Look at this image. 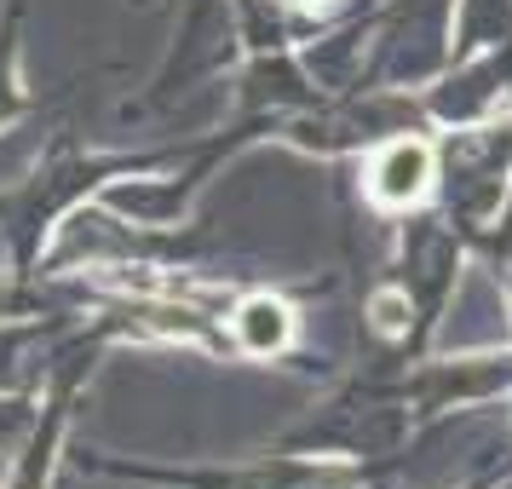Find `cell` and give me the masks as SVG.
I'll return each mask as SVG.
<instances>
[{
    "instance_id": "obj_1",
    "label": "cell",
    "mask_w": 512,
    "mask_h": 489,
    "mask_svg": "<svg viewBox=\"0 0 512 489\" xmlns=\"http://www.w3.org/2000/svg\"><path fill=\"white\" fill-rule=\"evenodd\" d=\"M426 185H432V150H426L420 139L386 144V150L374 156V167H369V190H374V202H386V208L420 202Z\"/></svg>"
},
{
    "instance_id": "obj_2",
    "label": "cell",
    "mask_w": 512,
    "mask_h": 489,
    "mask_svg": "<svg viewBox=\"0 0 512 489\" xmlns=\"http://www.w3.org/2000/svg\"><path fill=\"white\" fill-rule=\"evenodd\" d=\"M185 484H202V489H351V472L346 466H294V461H277V466H248V472H225V478H190Z\"/></svg>"
},
{
    "instance_id": "obj_3",
    "label": "cell",
    "mask_w": 512,
    "mask_h": 489,
    "mask_svg": "<svg viewBox=\"0 0 512 489\" xmlns=\"http://www.w3.org/2000/svg\"><path fill=\"white\" fill-rule=\"evenodd\" d=\"M231 334L242 351H254V357H271V351L288 346V334H294V317H288V305L271 300V294H248V300L231 311Z\"/></svg>"
},
{
    "instance_id": "obj_4",
    "label": "cell",
    "mask_w": 512,
    "mask_h": 489,
    "mask_svg": "<svg viewBox=\"0 0 512 489\" xmlns=\"http://www.w3.org/2000/svg\"><path fill=\"white\" fill-rule=\"evenodd\" d=\"M64 397H70V386H64ZM64 397L47 409V426H41V438H35V449H29L24 472L12 478V489H47V466H52V443H58V426H64Z\"/></svg>"
},
{
    "instance_id": "obj_5",
    "label": "cell",
    "mask_w": 512,
    "mask_h": 489,
    "mask_svg": "<svg viewBox=\"0 0 512 489\" xmlns=\"http://www.w3.org/2000/svg\"><path fill=\"white\" fill-rule=\"evenodd\" d=\"M403 311H409V305L397 300V294H380V300H374V323L386 328V334H397V328H403Z\"/></svg>"
},
{
    "instance_id": "obj_6",
    "label": "cell",
    "mask_w": 512,
    "mask_h": 489,
    "mask_svg": "<svg viewBox=\"0 0 512 489\" xmlns=\"http://www.w3.org/2000/svg\"><path fill=\"white\" fill-rule=\"evenodd\" d=\"M288 6H311V0H288Z\"/></svg>"
}]
</instances>
